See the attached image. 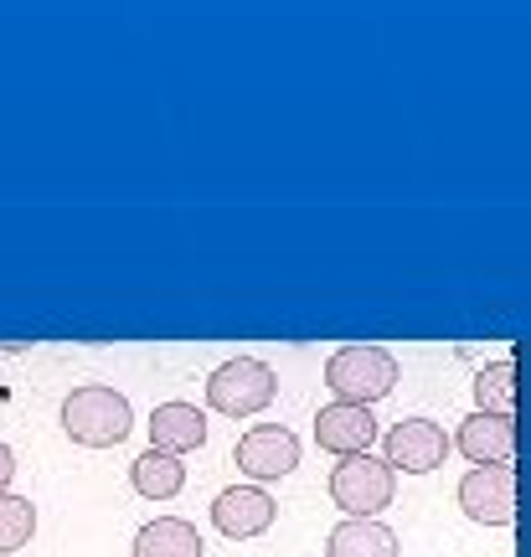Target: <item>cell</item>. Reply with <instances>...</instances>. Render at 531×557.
<instances>
[{
    "mask_svg": "<svg viewBox=\"0 0 531 557\" xmlns=\"http://www.w3.org/2000/svg\"><path fill=\"white\" fill-rule=\"evenodd\" d=\"M207 444V413L197 403H160L150 413V449L160 455H192Z\"/></svg>",
    "mask_w": 531,
    "mask_h": 557,
    "instance_id": "8fae6325",
    "label": "cell"
},
{
    "mask_svg": "<svg viewBox=\"0 0 531 557\" xmlns=\"http://www.w3.org/2000/svg\"><path fill=\"white\" fill-rule=\"evenodd\" d=\"M135 557H201V532L186 517H156L135 532Z\"/></svg>",
    "mask_w": 531,
    "mask_h": 557,
    "instance_id": "4fadbf2b",
    "label": "cell"
},
{
    "mask_svg": "<svg viewBox=\"0 0 531 557\" xmlns=\"http://www.w3.org/2000/svg\"><path fill=\"white\" fill-rule=\"evenodd\" d=\"M135 429V413H129V398L103 387V382H88V387H73L62 398V434L83 444V449H114L124 444Z\"/></svg>",
    "mask_w": 531,
    "mask_h": 557,
    "instance_id": "6da1fadb",
    "label": "cell"
},
{
    "mask_svg": "<svg viewBox=\"0 0 531 557\" xmlns=\"http://www.w3.org/2000/svg\"><path fill=\"white\" fill-rule=\"evenodd\" d=\"M376 438V418L361 403H331L316 413V444L331 455H367V444Z\"/></svg>",
    "mask_w": 531,
    "mask_h": 557,
    "instance_id": "9c48e42d",
    "label": "cell"
},
{
    "mask_svg": "<svg viewBox=\"0 0 531 557\" xmlns=\"http://www.w3.org/2000/svg\"><path fill=\"white\" fill-rule=\"evenodd\" d=\"M331 557H397V532L376 517H346L325 542Z\"/></svg>",
    "mask_w": 531,
    "mask_h": 557,
    "instance_id": "7c38bea8",
    "label": "cell"
},
{
    "mask_svg": "<svg viewBox=\"0 0 531 557\" xmlns=\"http://www.w3.org/2000/svg\"><path fill=\"white\" fill-rule=\"evenodd\" d=\"M474 408L516 418V357H501L474 372Z\"/></svg>",
    "mask_w": 531,
    "mask_h": 557,
    "instance_id": "9a60e30c",
    "label": "cell"
},
{
    "mask_svg": "<svg viewBox=\"0 0 531 557\" xmlns=\"http://www.w3.org/2000/svg\"><path fill=\"white\" fill-rule=\"evenodd\" d=\"M459 511L480 527H511L516 521V465H474L459 480Z\"/></svg>",
    "mask_w": 531,
    "mask_h": 557,
    "instance_id": "5b68a950",
    "label": "cell"
},
{
    "mask_svg": "<svg viewBox=\"0 0 531 557\" xmlns=\"http://www.w3.org/2000/svg\"><path fill=\"white\" fill-rule=\"evenodd\" d=\"M37 532V506L26 496H11V491H0V557L21 553L26 542Z\"/></svg>",
    "mask_w": 531,
    "mask_h": 557,
    "instance_id": "2e32d148",
    "label": "cell"
},
{
    "mask_svg": "<svg viewBox=\"0 0 531 557\" xmlns=\"http://www.w3.org/2000/svg\"><path fill=\"white\" fill-rule=\"evenodd\" d=\"M274 517H279V506H274V496H269L263 485H227V491L212 500L217 532H222V537H233V542L263 537V532L274 527Z\"/></svg>",
    "mask_w": 531,
    "mask_h": 557,
    "instance_id": "ba28073f",
    "label": "cell"
},
{
    "mask_svg": "<svg viewBox=\"0 0 531 557\" xmlns=\"http://www.w3.org/2000/svg\"><path fill=\"white\" fill-rule=\"evenodd\" d=\"M382 449H387L382 459H387L393 470L429 475V470H439V465L449 459V434H444V423H433V418H403V423L387 429Z\"/></svg>",
    "mask_w": 531,
    "mask_h": 557,
    "instance_id": "8992f818",
    "label": "cell"
},
{
    "mask_svg": "<svg viewBox=\"0 0 531 557\" xmlns=\"http://www.w3.org/2000/svg\"><path fill=\"white\" fill-rule=\"evenodd\" d=\"M397 491V470L376 455H346L331 470V500L346 517H376L393 506Z\"/></svg>",
    "mask_w": 531,
    "mask_h": 557,
    "instance_id": "277c9868",
    "label": "cell"
},
{
    "mask_svg": "<svg viewBox=\"0 0 531 557\" xmlns=\"http://www.w3.org/2000/svg\"><path fill=\"white\" fill-rule=\"evenodd\" d=\"M11 480H16V455L11 444H0V491H11Z\"/></svg>",
    "mask_w": 531,
    "mask_h": 557,
    "instance_id": "e0dca14e",
    "label": "cell"
},
{
    "mask_svg": "<svg viewBox=\"0 0 531 557\" xmlns=\"http://www.w3.org/2000/svg\"><path fill=\"white\" fill-rule=\"evenodd\" d=\"M237 470L254 480H284L299 465V438L284 429V423H258L248 434L237 438Z\"/></svg>",
    "mask_w": 531,
    "mask_h": 557,
    "instance_id": "52a82bcc",
    "label": "cell"
},
{
    "mask_svg": "<svg viewBox=\"0 0 531 557\" xmlns=\"http://www.w3.org/2000/svg\"><path fill=\"white\" fill-rule=\"evenodd\" d=\"M279 393V377L269 361L258 357H233L222 361L212 377H207V403H212L222 418H254L263 413Z\"/></svg>",
    "mask_w": 531,
    "mask_h": 557,
    "instance_id": "3957f363",
    "label": "cell"
},
{
    "mask_svg": "<svg viewBox=\"0 0 531 557\" xmlns=\"http://www.w3.org/2000/svg\"><path fill=\"white\" fill-rule=\"evenodd\" d=\"M129 485H135L145 500H171V496H181V485H186V465H181L176 455L145 449V455L129 465Z\"/></svg>",
    "mask_w": 531,
    "mask_h": 557,
    "instance_id": "5bb4252c",
    "label": "cell"
},
{
    "mask_svg": "<svg viewBox=\"0 0 531 557\" xmlns=\"http://www.w3.org/2000/svg\"><path fill=\"white\" fill-rule=\"evenodd\" d=\"M474 465H511L516 459V418L506 413H480L474 408L465 423H459V438H454Z\"/></svg>",
    "mask_w": 531,
    "mask_h": 557,
    "instance_id": "30bf717a",
    "label": "cell"
},
{
    "mask_svg": "<svg viewBox=\"0 0 531 557\" xmlns=\"http://www.w3.org/2000/svg\"><path fill=\"white\" fill-rule=\"evenodd\" d=\"M325 387L335 393V403L372 408L376 398H387L397 387V357L387 346H341L325 361Z\"/></svg>",
    "mask_w": 531,
    "mask_h": 557,
    "instance_id": "7a4b0ae2",
    "label": "cell"
}]
</instances>
